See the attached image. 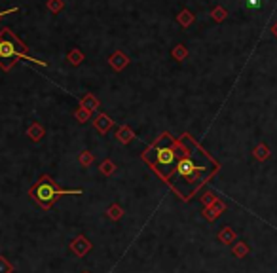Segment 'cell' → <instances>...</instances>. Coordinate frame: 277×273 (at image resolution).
Wrapping results in <instances>:
<instances>
[{
    "instance_id": "cell-1",
    "label": "cell",
    "mask_w": 277,
    "mask_h": 273,
    "mask_svg": "<svg viewBox=\"0 0 277 273\" xmlns=\"http://www.w3.org/2000/svg\"><path fill=\"white\" fill-rule=\"evenodd\" d=\"M182 135L186 140V150L177 161L173 175L169 176L165 184L173 190V194L178 199L190 201L207 184V180H211L218 173L220 165L203 150V146L190 133H182Z\"/></svg>"
},
{
    "instance_id": "cell-2",
    "label": "cell",
    "mask_w": 277,
    "mask_h": 273,
    "mask_svg": "<svg viewBox=\"0 0 277 273\" xmlns=\"http://www.w3.org/2000/svg\"><path fill=\"white\" fill-rule=\"evenodd\" d=\"M184 150H186L184 135L175 138L169 131H165L158 136L152 144L146 146V150L140 154V157L163 182H167Z\"/></svg>"
},
{
    "instance_id": "cell-3",
    "label": "cell",
    "mask_w": 277,
    "mask_h": 273,
    "mask_svg": "<svg viewBox=\"0 0 277 273\" xmlns=\"http://www.w3.org/2000/svg\"><path fill=\"white\" fill-rule=\"evenodd\" d=\"M21 59L35 63L38 67H50L48 61H40V59L33 57L29 53V48L21 42V38L12 29H8V27L0 29V68L4 72H10Z\"/></svg>"
},
{
    "instance_id": "cell-4",
    "label": "cell",
    "mask_w": 277,
    "mask_h": 273,
    "mask_svg": "<svg viewBox=\"0 0 277 273\" xmlns=\"http://www.w3.org/2000/svg\"><path fill=\"white\" fill-rule=\"evenodd\" d=\"M80 194H84L82 188L65 190V188L59 186L50 175H42L35 182V186H31V190H29V197L40 209H46V211H50L61 195H80Z\"/></svg>"
},
{
    "instance_id": "cell-5",
    "label": "cell",
    "mask_w": 277,
    "mask_h": 273,
    "mask_svg": "<svg viewBox=\"0 0 277 273\" xmlns=\"http://www.w3.org/2000/svg\"><path fill=\"white\" fill-rule=\"evenodd\" d=\"M69 249L72 254H76L78 258H82V256H86L87 253L93 249V245H91V241H89L84 234H80V235H76V237L69 243Z\"/></svg>"
},
{
    "instance_id": "cell-6",
    "label": "cell",
    "mask_w": 277,
    "mask_h": 273,
    "mask_svg": "<svg viewBox=\"0 0 277 273\" xmlns=\"http://www.w3.org/2000/svg\"><path fill=\"white\" fill-rule=\"evenodd\" d=\"M224 211H226V203H224V201H220V199H217L213 205L203 207L201 216H203L207 222H215L218 216H222V213H224Z\"/></svg>"
},
{
    "instance_id": "cell-7",
    "label": "cell",
    "mask_w": 277,
    "mask_h": 273,
    "mask_svg": "<svg viewBox=\"0 0 277 273\" xmlns=\"http://www.w3.org/2000/svg\"><path fill=\"white\" fill-rule=\"evenodd\" d=\"M129 63H131V59H129L121 50H116L110 57H108V65L112 67V70H116V72H121L123 68H127L129 67Z\"/></svg>"
},
{
    "instance_id": "cell-8",
    "label": "cell",
    "mask_w": 277,
    "mask_h": 273,
    "mask_svg": "<svg viewBox=\"0 0 277 273\" xmlns=\"http://www.w3.org/2000/svg\"><path fill=\"white\" fill-rule=\"evenodd\" d=\"M93 127L97 129L99 135H106L114 127V119L110 118L106 112H101V114H97V118L93 119Z\"/></svg>"
},
{
    "instance_id": "cell-9",
    "label": "cell",
    "mask_w": 277,
    "mask_h": 273,
    "mask_svg": "<svg viewBox=\"0 0 277 273\" xmlns=\"http://www.w3.org/2000/svg\"><path fill=\"white\" fill-rule=\"evenodd\" d=\"M135 131L129 127V125H121L116 129V133H114V138L120 142V144H129V142H133V138H135Z\"/></svg>"
},
{
    "instance_id": "cell-10",
    "label": "cell",
    "mask_w": 277,
    "mask_h": 273,
    "mask_svg": "<svg viewBox=\"0 0 277 273\" xmlns=\"http://www.w3.org/2000/svg\"><path fill=\"white\" fill-rule=\"evenodd\" d=\"M217 239H218L222 245H234V243L237 241V234L234 232V228H232V226H224V228L218 232Z\"/></svg>"
},
{
    "instance_id": "cell-11",
    "label": "cell",
    "mask_w": 277,
    "mask_h": 273,
    "mask_svg": "<svg viewBox=\"0 0 277 273\" xmlns=\"http://www.w3.org/2000/svg\"><path fill=\"white\" fill-rule=\"evenodd\" d=\"M46 135V129L42 127V123H38V121H33L31 125H29V129H27V136L33 140V142H40L42 138Z\"/></svg>"
},
{
    "instance_id": "cell-12",
    "label": "cell",
    "mask_w": 277,
    "mask_h": 273,
    "mask_svg": "<svg viewBox=\"0 0 277 273\" xmlns=\"http://www.w3.org/2000/svg\"><path fill=\"white\" fill-rule=\"evenodd\" d=\"M80 106L82 108H86L89 112H95L99 106H101V101L97 99V95H93V93H86L82 99H80Z\"/></svg>"
},
{
    "instance_id": "cell-13",
    "label": "cell",
    "mask_w": 277,
    "mask_h": 273,
    "mask_svg": "<svg viewBox=\"0 0 277 273\" xmlns=\"http://www.w3.org/2000/svg\"><path fill=\"white\" fill-rule=\"evenodd\" d=\"M84 59H86V55H84V51L80 50V48H72V50H69V53H67V61H69L72 67L82 65Z\"/></svg>"
},
{
    "instance_id": "cell-14",
    "label": "cell",
    "mask_w": 277,
    "mask_h": 273,
    "mask_svg": "<svg viewBox=\"0 0 277 273\" xmlns=\"http://www.w3.org/2000/svg\"><path fill=\"white\" fill-rule=\"evenodd\" d=\"M123 214H125V211H123V207L118 203H112L108 209H106V218H110L112 222H118L123 218Z\"/></svg>"
},
{
    "instance_id": "cell-15",
    "label": "cell",
    "mask_w": 277,
    "mask_h": 273,
    "mask_svg": "<svg viewBox=\"0 0 277 273\" xmlns=\"http://www.w3.org/2000/svg\"><path fill=\"white\" fill-rule=\"evenodd\" d=\"M194 19H196V16L192 14L190 10H182V12H178V16H177V23H178L182 29H188L192 23H194Z\"/></svg>"
},
{
    "instance_id": "cell-16",
    "label": "cell",
    "mask_w": 277,
    "mask_h": 273,
    "mask_svg": "<svg viewBox=\"0 0 277 273\" xmlns=\"http://www.w3.org/2000/svg\"><path fill=\"white\" fill-rule=\"evenodd\" d=\"M249 253H251V247L247 243H243V241H236L232 245V254L236 256V258H245Z\"/></svg>"
},
{
    "instance_id": "cell-17",
    "label": "cell",
    "mask_w": 277,
    "mask_h": 273,
    "mask_svg": "<svg viewBox=\"0 0 277 273\" xmlns=\"http://www.w3.org/2000/svg\"><path fill=\"white\" fill-rule=\"evenodd\" d=\"M188 48L184 46V44H177L173 50H171V57H173L175 61H178V63H182V61H186V57H188Z\"/></svg>"
},
{
    "instance_id": "cell-18",
    "label": "cell",
    "mask_w": 277,
    "mask_h": 273,
    "mask_svg": "<svg viewBox=\"0 0 277 273\" xmlns=\"http://www.w3.org/2000/svg\"><path fill=\"white\" fill-rule=\"evenodd\" d=\"M253 156H255L258 161H266V159L272 156V152H270V146H268V144H264V142H260V144H257V146H255Z\"/></svg>"
},
{
    "instance_id": "cell-19",
    "label": "cell",
    "mask_w": 277,
    "mask_h": 273,
    "mask_svg": "<svg viewBox=\"0 0 277 273\" xmlns=\"http://www.w3.org/2000/svg\"><path fill=\"white\" fill-rule=\"evenodd\" d=\"M116 163L112 161V159H103L101 161V165H99V171H101V175H104V176H112L114 173H116Z\"/></svg>"
},
{
    "instance_id": "cell-20",
    "label": "cell",
    "mask_w": 277,
    "mask_h": 273,
    "mask_svg": "<svg viewBox=\"0 0 277 273\" xmlns=\"http://www.w3.org/2000/svg\"><path fill=\"white\" fill-rule=\"evenodd\" d=\"M93 161H95V156L89 152V150H82V152L78 154V163L82 167H91Z\"/></svg>"
},
{
    "instance_id": "cell-21",
    "label": "cell",
    "mask_w": 277,
    "mask_h": 273,
    "mask_svg": "<svg viewBox=\"0 0 277 273\" xmlns=\"http://www.w3.org/2000/svg\"><path fill=\"white\" fill-rule=\"evenodd\" d=\"M74 119H76L78 123H87V121L91 119V112L86 110V108H82V106H78V108L74 110Z\"/></svg>"
},
{
    "instance_id": "cell-22",
    "label": "cell",
    "mask_w": 277,
    "mask_h": 273,
    "mask_svg": "<svg viewBox=\"0 0 277 273\" xmlns=\"http://www.w3.org/2000/svg\"><path fill=\"white\" fill-rule=\"evenodd\" d=\"M211 17H213V21L222 23L226 17H228V12H226L222 6H217V8H213V10H211Z\"/></svg>"
},
{
    "instance_id": "cell-23",
    "label": "cell",
    "mask_w": 277,
    "mask_h": 273,
    "mask_svg": "<svg viewBox=\"0 0 277 273\" xmlns=\"http://www.w3.org/2000/svg\"><path fill=\"white\" fill-rule=\"evenodd\" d=\"M46 8H48V12H52V14H61V10L65 8V2H63V0H48V2H46Z\"/></svg>"
},
{
    "instance_id": "cell-24",
    "label": "cell",
    "mask_w": 277,
    "mask_h": 273,
    "mask_svg": "<svg viewBox=\"0 0 277 273\" xmlns=\"http://www.w3.org/2000/svg\"><path fill=\"white\" fill-rule=\"evenodd\" d=\"M14 272H16L14 264H12L4 254H0V273H14Z\"/></svg>"
},
{
    "instance_id": "cell-25",
    "label": "cell",
    "mask_w": 277,
    "mask_h": 273,
    "mask_svg": "<svg viewBox=\"0 0 277 273\" xmlns=\"http://www.w3.org/2000/svg\"><path fill=\"white\" fill-rule=\"evenodd\" d=\"M218 197L215 195V192H211V190H205L203 194H201V197H199V201L203 203V207H209V205H213L217 201Z\"/></svg>"
},
{
    "instance_id": "cell-26",
    "label": "cell",
    "mask_w": 277,
    "mask_h": 273,
    "mask_svg": "<svg viewBox=\"0 0 277 273\" xmlns=\"http://www.w3.org/2000/svg\"><path fill=\"white\" fill-rule=\"evenodd\" d=\"M243 4H245V8L249 12H257V10L262 8V0H243Z\"/></svg>"
},
{
    "instance_id": "cell-27",
    "label": "cell",
    "mask_w": 277,
    "mask_h": 273,
    "mask_svg": "<svg viewBox=\"0 0 277 273\" xmlns=\"http://www.w3.org/2000/svg\"><path fill=\"white\" fill-rule=\"evenodd\" d=\"M16 12H19L18 6H14V8H8V10H2V12H0V19H2V17H4V16H10V14H16Z\"/></svg>"
},
{
    "instance_id": "cell-28",
    "label": "cell",
    "mask_w": 277,
    "mask_h": 273,
    "mask_svg": "<svg viewBox=\"0 0 277 273\" xmlns=\"http://www.w3.org/2000/svg\"><path fill=\"white\" fill-rule=\"evenodd\" d=\"M270 31H272V34L277 38V23H274V25H272V29H270Z\"/></svg>"
},
{
    "instance_id": "cell-29",
    "label": "cell",
    "mask_w": 277,
    "mask_h": 273,
    "mask_svg": "<svg viewBox=\"0 0 277 273\" xmlns=\"http://www.w3.org/2000/svg\"><path fill=\"white\" fill-rule=\"evenodd\" d=\"M82 273H91V272H87V270H86V272H82Z\"/></svg>"
}]
</instances>
